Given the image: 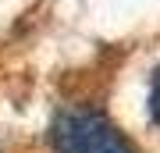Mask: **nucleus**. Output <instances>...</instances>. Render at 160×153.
Instances as JSON below:
<instances>
[{"mask_svg": "<svg viewBox=\"0 0 160 153\" xmlns=\"http://www.w3.org/2000/svg\"><path fill=\"white\" fill-rule=\"evenodd\" d=\"M53 153H139L125 132L103 110L64 107L50 125Z\"/></svg>", "mask_w": 160, "mask_h": 153, "instance_id": "f257e3e1", "label": "nucleus"}, {"mask_svg": "<svg viewBox=\"0 0 160 153\" xmlns=\"http://www.w3.org/2000/svg\"><path fill=\"white\" fill-rule=\"evenodd\" d=\"M149 121L160 128V64L153 68V79H149Z\"/></svg>", "mask_w": 160, "mask_h": 153, "instance_id": "f03ea898", "label": "nucleus"}]
</instances>
